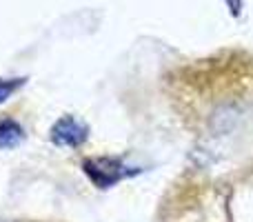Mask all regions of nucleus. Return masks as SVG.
<instances>
[{
    "label": "nucleus",
    "mask_w": 253,
    "mask_h": 222,
    "mask_svg": "<svg viewBox=\"0 0 253 222\" xmlns=\"http://www.w3.org/2000/svg\"><path fill=\"white\" fill-rule=\"evenodd\" d=\"M84 171L91 178V182L100 189H109L116 182H120L123 178L131 174L129 167H125L116 158H96V160H84Z\"/></svg>",
    "instance_id": "f257e3e1"
},
{
    "label": "nucleus",
    "mask_w": 253,
    "mask_h": 222,
    "mask_svg": "<svg viewBox=\"0 0 253 222\" xmlns=\"http://www.w3.org/2000/svg\"><path fill=\"white\" fill-rule=\"evenodd\" d=\"M51 140L58 147H78L87 140V127L80 120L67 116L62 120H58L51 129Z\"/></svg>",
    "instance_id": "f03ea898"
},
{
    "label": "nucleus",
    "mask_w": 253,
    "mask_h": 222,
    "mask_svg": "<svg viewBox=\"0 0 253 222\" xmlns=\"http://www.w3.org/2000/svg\"><path fill=\"white\" fill-rule=\"evenodd\" d=\"M238 120H240V113L233 109V107H222V109H218L213 113L211 127H213L218 133H227V131H231L233 127L238 125Z\"/></svg>",
    "instance_id": "7ed1b4c3"
},
{
    "label": "nucleus",
    "mask_w": 253,
    "mask_h": 222,
    "mask_svg": "<svg viewBox=\"0 0 253 222\" xmlns=\"http://www.w3.org/2000/svg\"><path fill=\"white\" fill-rule=\"evenodd\" d=\"M22 140V129L18 122H2L0 125V149H11Z\"/></svg>",
    "instance_id": "20e7f679"
},
{
    "label": "nucleus",
    "mask_w": 253,
    "mask_h": 222,
    "mask_svg": "<svg viewBox=\"0 0 253 222\" xmlns=\"http://www.w3.org/2000/svg\"><path fill=\"white\" fill-rule=\"evenodd\" d=\"M22 85V80H0V102H4L9 96H11L13 91H16L18 87Z\"/></svg>",
    "instance_id": "39448f33"
}]
</instances>
